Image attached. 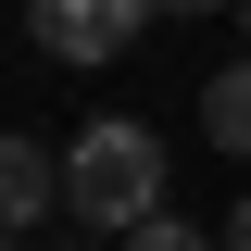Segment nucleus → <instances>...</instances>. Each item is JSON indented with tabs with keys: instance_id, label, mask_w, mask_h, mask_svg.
Listing matches in <instances>:
<instances>
[{
	"instance_id": "nucleus-8",
	"label": "nucleus",
	"mask_w": 251,
	"mask_h": 251,
	"mask_svg": "<svg viewBox=\"0 0 251 251\" xmlns=\"http://www.w3.org/2000/svg\"><path fill=\"white\" fill-rule=\"evenodd\" d=\"M239 38H251V0H239Z\"/></svg>"
},
{
	"instance_id": "nucleus-4",
	"label": "nucleus",
	"mask_w": 251,
	"mask_h": 251,
	"mask_svg": "<svg viewBox=\"0 0 251 251\" xmlns=\"http://www.w3.org/2000/svg\"><path fill=\"white\" fill-rule=\"evenodd\" d=\"M201 126H214V151H251V50L214 63V88H201Z\"/></svg>"
},
{
	"instance_id": "nucleus-3",
	"label": "nucleus",
	"mask_w": 251,
	"mask_h": 251,
	"mask_svg": "<svg viewBox=\"0 0 251 251\" xmlns=\"http://www.w3.org/2000/svg\"><path fill=\"white\" fill-rule=\"evenodd\" d=\"M63 214V151H38L25 126H0V239H38Z\"/></svg>"
},
{
	"instance_id": "nucleus-7",
	"label": "nucleus",
	"mask_w": 251,
	"mask_h": 251,
	"mask_svg": "<svg viewBox=\"0 0 251 251\" xmlns=\"http://www.w3.org/2000/svg\"><path fill=\"white\" fill-rule=\"evenodd\" d=\"M163 13H226V0H163Z\"/></svg>"
},
{
	"instance_id": "nucleus-2",
	"label": "nucleus",
	"mask_w": 251,
	"mask_h": 251,
	"mask_svg": "<svg viewBox=\"0 0 251 251\" xmlns=\"http://www.w3.org/2000/svg\"><path fill=\"white\" fill-rule=\"evenodd\" d=\"M151 13H163V0H25V38L50 63H113Z\"/></svg>"
},
{
	"instance_id": "nucleus-6",
	"label": "nucleus",
	"mask_w": 251,
	"mask_h": 251,
	"mask_svg": "<svg viewBox=\"0 0 251 251\" xmlns=\"http://www.w3.org/2000/svg\"><path fill=\"white\" fill-rule=\"evenodd\" d=\"M214 251H251V201H239V214H226V226H214Z\"/></svg>"
},
{
	"instance_id": "nucleus-5",
	"label": "nucleus",
	"mask_w": 251,
	"mask_h": 251,
	"mask_svg": "<svg viewBox=\"0 0 251 251\" xmlns=\"http://www.w3.org/2000/svg\"><path fill=\"white\" fill-rule=\"evenodd\" d=\"M113 251H214V226H188V214H151L138 239H113Z\"/></svg>"
},
{
	"instance_id": "nucleus-1",
	"label": "nucleus",
	"mask_w": 251,
	"mask_h": 251,
	"mask_svg": "<svg viewBox=\"0 0 251 251\" xmlns=\"http://www.w3.org/2000/svg\"><path fill=\"white\" fill-rule=\"evenodd\" d=\"M63 214L88 226V239H138L163 214V138L138 113H100L63 138Z\"/></svg>"
},
{
	"instance_id": "nucleus-9",
	"label": "nucleus",
	"mask_w": 251,
	"mask_h": 251,
	"mask_svg": "<svg viewBox=\"0 0 251 251\" xmlns=\"http://www.w3.org/2000/svg\"><path fill=\"white\" fill-rule=\"evenodd\" d=\"M0 251H25V239H0Z\"/></svg>"
}]
</instances>
